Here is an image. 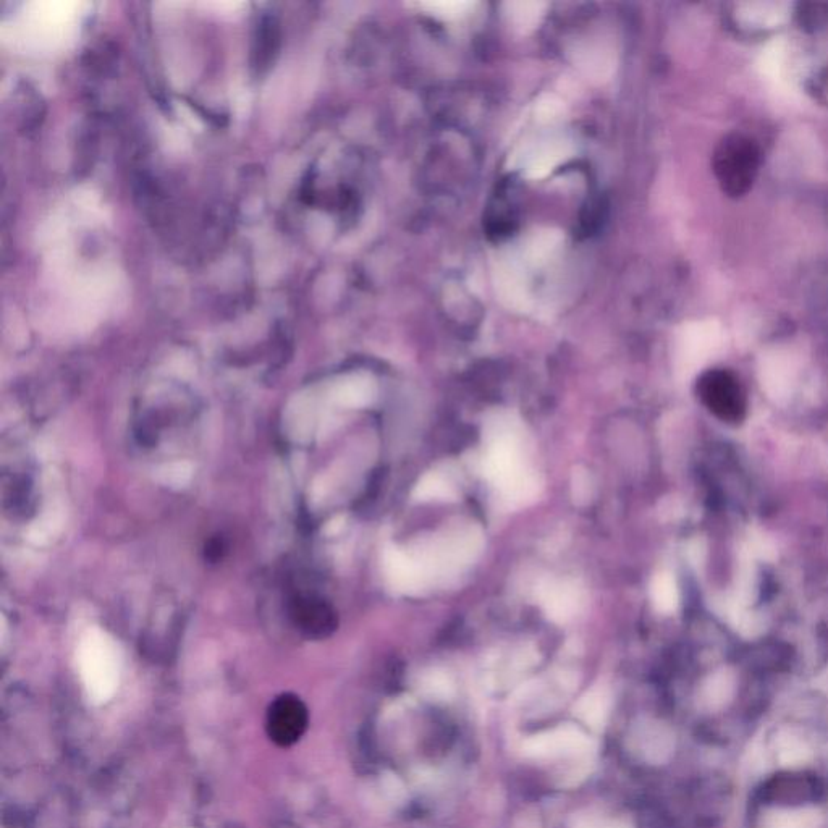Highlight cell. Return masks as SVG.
Segmentation results:
<instances>
[{"label": "cell", "instance_id": "cell-1", "mask_svg": "<svg viewBox=\"0 0 828 828\" xmlns=\"http://www.w3.org/2000/svg\"><path fill=\"white\" fill-rule=\"evenodd\" d=\"M759 167V151L744 136H728L720 143L717 153V174L723 190L740 196L749 190Z\"/></svg>", "mask_w": 828, "mask_h": 828}, {"label": "cell", "instance_id": "cell-2", "mask_svg": "<svg viewBox=\"0 0 828 828\" xmlns=\"http://www.w3.org/2000/svg\"><path fill=\"white\" fill-rule=\"evenodd\" d=\"M591 740L579 728L565 725L533 736L524 743V754L529 757L578 756L589 751Z\"/></svg>", "mask_w": 828, "mask_h": 828}, {"label": "cell", "instance_id": "cell-3", "mask_svg": "<svg viewBox=\"0 0 828 828\" xmlns=\"http://www.w3.org/2000/svg\"><path fill=\"white\" fill-rule=\"evenodd\" d=\"M704 384V398L710 410L728 423H738L743 418L744 400L740 385L728 372H710Z\"/></svg>", "mask_w": 828, "mask_h": 828}, {"label": "cell", "instance_id": "cell-4", "mask_svg": "<svg viewBox=\"0 0 828 828\" xmlns=\"http://www.w3.org/2000/svg\"><path fill=\"white\" fill-rule=\"evenodd\" d=\"M85 680L89 698L106 702L117 686V664L101 647L91 649L85 657Z\"/></svg>", "mask_w": 828, "mask_h": 828}, {"label": "cell", "instance_id": "cell-5", "mask_svg": "<svg viewBox=\"0 0 828 828\" xmlns=\"http://www.w3.org/2000/svg\"><path fill=\"white\" fill-rule=\"evenodd\" d=\"M385 565L393 586L402 592L418 591L426 581L427 575L423 565L402 550H390L385 557Z\"/></svg>", "mask_w": 828, "mask_h": 828}, {"label": "cell", "instance_id": "cell-6", "mask_svg": "<svg viewBox=\"0 0 828 828\" xmlns=\"http://www.w3.org/2000/svg\"><path fill=\"white\" fill-rule=\"evenodd\" d=\"M542 607L549 618L565 623L578 610L579 594L575 586L560 581H550L541 592Z\"/></svg>", "mask_w": 828, "mask_h": 828}, {"label": "cell", "instance_id": "cell-7", "mask_svg": "<svg viewBox=\"0 0 828 828\" xmlns=\"http://www.w3.org/2000/svg\"><path fill=\"white\" fill-rule=\"evenodd\" d=\"M568 156H570V148L565 141H547L524 157V169L528 177L542 178L552 172Z\"/></svg>", "mask_w": 828, "mask_h": 828}, {"label": "cell", "instance_id": "cell-8", "mask_svg": "<svg viewBox=\"0 0 828 828\" xmlns=\"http://www.w3.org/2000/svg\"><path fill=\"white\" fill-rule=\"evenodd\" d=\"M576 712L584 722L589 723L592 727H600L605 722V717L609 712V698H607L604 691H592V693L586 694L581 699Z\"/></svg>", "mask_w": 828, "mask_h": 828}, {"label": "cell", "instance_id": "cell-9", "mask_svg": "<svg viewBox=\"0 0 828 828\" xmlns=\"http://www.w3.org/2000/svg\"><path fill=\"white\" fill-rule=\"evenodd\" d=\"M414 497L418 500H455L457 492L453 491V487L442 476L432 473L421 479Z\"/></svg>", "mask_w": 828, "mask_h": 828}, {"label": "cell", "instance_id": "cell-10", "mask_svg": "<svg viewBox=\"0 0 828 828\" xmlns=\"http://www.w3.org/2000/svg\"><path fill=\"white\" fill-rule=\"evenodd\" d=\"M419 7L444 20H458V18L466 17L474 9V4L471 2H426Z\"/></svg>", "mask_w": 828, "mask_h": 828}, {"label": "cell", "instance_id": "cell-11", "mask_svg": "<svg viewBox=\"0 0 828 828\" xmlns=\"http://www.w3.org/2000/svg\"><path fill=\"white\" fill-rule=\"evenodd\" d=\"M508 7L512 9L510 17H512L513 23L520 26V28H524V30L533 28L542 15L541 4H510Z\"/></svg>", "mask_w": 828, "mask_h": 828}, {"label": "cell", "instance_id": "cell-12", "mask_svg": "<svg viewBox=\"0 0 828 828\" xmlns=\"http://www.w3.org/2000/svg\"><path fill=\"white\" fill-rule=\"evenodd\" d=\"M654 599L662 609H670L675 604V591H673L672 583L667 578L659 579L655 583Z\"/></svg>", "mask_w": 828, "mask_h": 828}, {"label": "cell", "instance_id": "cell-13", "mask_svg": "<svg viewBox=\"0 0 828 828\" xmlns=\"http://www.w3.org/2000/svg\"><path fill=\"white\" fill-rule=\"evenodd\" d=\"M424 688L434 698H445L452 691V685L444 675H432L431 678H427Z\"/></svg>", "mask_w": 828, "mask_h": 828}, {"label": "cell", "instance_id": "cell-14", "mask_svg": "<svg viewBox=\"0 0 828 828\" xmlns=\"http://www.w3.org/2000/svg\"><path fill=\"white\" fill-rule=\"evenodd\" d=\"M578 828H626L618 824H605V822H596V820H588L583 822Z\"/></svg>", "mask_w": 828, "mask_h": 828}]
</instances>
